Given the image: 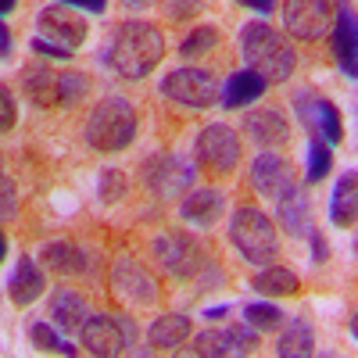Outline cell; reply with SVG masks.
<instances>
[{
	"instance_id": "obj_25",
	"label": "cell",
	"mask_w": 358,
	"mask_h": 358,
	"mask_svg": "<svg viewBox=\"0 0 358 358\" xmlns=\"http://www.w3.org/2000/svg\"><path fill=\"white\" fill-rule=\"evenodd\" d=\"M251 287L262 294V297H294L301 294V276L287 265H265L262 273L251 280Z\"/></svg>"
},
{
	"instance_id": "obj_40",
	"label": "cell",
	"mask_w": 358,
	"mask_h": 358,
	"mask_svg": "<svg viewBox=\"0 0 358 358\" xmlns=\"http://www.w3.org/2000/svg\"><path fill=\"white\" fill-rule=\"evenodd\" d=\"M62 4H69L76 11H90V15H104L108 11V0H62Z\"/></svg>"
},
{
	"instance_id": "obj_1",
	"label": "cell",
	"mask_w": 358,
	"mask_h": 358,
	"mask_svg": "<svg viewBox=\"0 0 358 358\" xmlns=\"http://www.w3.org/2000/svg\"><path fill=\"white\" fill-rule=\"evenodd\" d=\"M165 57V36L151 22H126L108 40L104 62L122 79H147Z\"/></svg>"
},
{
	"instance_id": "obj_36",
	"label": "cell",
	"mask_w": 358,
	"mask_h": 358,
	"mask_svg": "<svg viewBox=\"0 0 358 358\" xmlns=\"http://www.w3.org/2000/svg\"><path fill=\"white\" fill-rule=\"evenodd\" d=\"M15 122H18V104H15V97H11V90L0 86V136L11 133Z\"/></svg>"
},
{
	"instance_id": "obj_27",
	"label": "cell",
	"mask_w": 358,
	"mask_h": 358,
	"mask_svg": "<svg viewBox=\"0 0 358 358\" xmlns=\"http://www.w3.org/2000/svg\"><path fill=\"white\" fill-rule=\"evenodd\" d=\"M334 172V151L319 133L308 140V165H305V183H322Z\"/></svg>"
},
{
	"instance_id": "obj_15",
	"label": "cell",
	"mask_w": 358,
	"mask_h": 358,
	"mask_svg": "<svg viewBox=\"0 0 358 358\" xmlns=\"http://www.w3.org/2000/svg\"><path fill=\"white\" fill-rule=\"evenodd\" d=\"M251 187L262 194V197H280L283 190H290L294 183H297V176H294V165H290V158H283V155H276V151H262V155H255V162H251Z\"/></svg>"
},
{
	"instance_id": "obj_38",
	"label": "cell",
	"mask_w": 358,
	"mask_h": 358,
	"mask_svg": "<svg viewBox=\"0 0 358 358\" xmlns=\"http://www.w3.org/2000/svg\"><path fill=\"white\" fill-rule=\"evenodd\" d=\"M33 54H40V57H50V62H69L72 57V50H65V47H57V43H50V40H43V36H33Z\"/></svg>"
},
{
	"instance_id": "obj_33",
	"label": "cell",
	"mask_w": 358,
	"mask_h": 358,
	"mask_svg": "<svg viewBox=\"0 0 358 358\" xmlns=\"http://www.w3.org/2000/svg\"><path fill=\"white\" fill-rule=\"evenodd\" d=\"M194 355H204V358H229L233 355V344L226 337V330H201L194 337Z\"/></svg>"
},
{
	"instance_id": "obj_42",
	"label": "cell",
	"mask_w": 358,
	"mask_h": 358,
	"mask_svg": "<svg viewBox=\"0 0 358 358\" xmlns=\"http://www.w3.org/2000/svg\"><path fill=\"white\" fill-rule=\"evenodd\" d=\"M8 54H11V29L0 18V57H8Z\"/></svg>"
},
{
	"instance_id": "obj_14",
	"label": "cell",
	"mask_w": 358,
	"mask_h": 358,
	"mask_svg": "<svg viewBox=\"0 0 358 358\" xmlns=\"http://www.w3.org/2000/svg\"><path fill=\"white\" fill-rule=\"evenodd\" d=\"M276 201V222L287 236L294 241H305V236L315 229V219H312V201H308V190L305 183H294L290 190H283Z\"/></svg>"
},
{
	"instance_id": "obj_22",
	"label": "cell",
	"mask_w": 358,
	"mask_h": 358,
	"mask_svg": "<svg viewBox=\"0 0 358 358\" xmlns=\"http://www.w3.org/2000/svg\"><path fill=\"white\" fill-rule=\"evenodd\" d=\"M265 90H268V83H265L255 69H241V72H233V76L219 86V104H222L226 111L244 108V104L265 97Z\"/></svg>"
},
{
	"instance_id": "obj_17",
	"label": "cell",
	"mask_w": 358,
	"mask_h": 358,
	"mask_svg": "<svg viewBox=\"0 0 358 358\" xmlns=\"http://www.w3.org/2000/svg\"><path fill=\"white\" fill-rule=\"evenodd\" d=\"M43 290H47L43 265H40L33 255H22L18 265L11 268V276H8V297H11V305H15V308L36 305L40 297H43Z\"/></svg>"
},
{
	"instance_id": "obj_10",
	"label": "cell",
	"mask_w": 358,
	"mask_h": 358,
	"mask_svg": "<svg viewBox=\"0 0 358 358\" xmlns=\"http://www.w3.org/2000/svg\"><path fill=\"white\" fill-rule=\"evenodd\" d=\"M334 25V0H287L283 8V29L287 36L315 43L322 36H330Z\"/></svg>"
},
{
	"instance_id": "obj_26",
	"label": "cell",
	"mask_w": 358,
	"mask_h": 358,
	"mask_svg": "<svg viewBox=\"0 0 358 358\" xmlns=\"http://www.w3.org/2000/svg\"><path fill=\"white\" fill-rule=\"evenodd\" d=\"M287 330L280 334V344H276V355L283 358H305V355H315V330L297 315L290 322H283Z\"/></svg>"
},
{
	"instance_id": "obj_20",
	"label": "cell",
	"mask_w": 358,
	"mask_h": 358,
	"mask_svg": "<svg viewBox=\"0 0 358 358\" xmlns=\"http://www.w3.org/2000/svg\"><path fill=\"white\" fill-rule=\"evenodd\" d=\"M50 322L57 326V330H65V334H79L83 330V322L94 315L90 312V305H86V297L83 294H76L72 287H57L54 294H50Z\"/></svg>"
},
{
	"instance_id": "obj_30",
	"label": "cell",
	"mask_w": 358,
	"mask_h": 358,
	"mask_svg": "<svg viewBox=\"0 0 358 358\" xmlns=\"http://www.w3.org/2000/svg\"><path fill=\"white\" fill-rule=\"evenodd\" d=\"M215 47H219V25H197V29H190V36L179 43V54L183 57H204Z\"/></svg>"
},
{
	"instance_id": "obj_2",
	"label": "cell",
	"mask_w": 358,
	"mask_h": 358,
	"mask_svg": "<svg viewBox=\"0 0 358 358\" xmlns=\"http://www.w3.org/2000/svg\"><path fill=\"white\" fill-rule=\"evenodd\" d=\"M241 54L265 83H287L297 69V50L290 40L265 22H248L241 29Z\"/></svg>"
},
{
	"instance_id": "obj_8",
	"label": "cell",
	"mask_w": 358,
	"mask_h": 358,
	"mask_svg": "<svg viewBox=\"0 0 358 358\" xmlns=\"http://www.w3.org/2000/svg\"><path fill=\"white\" fill-rule=\"evenodd\" d=\"M162 97L183 108H212L219 104V83L208 69H172L162 76Z\"/></svg>"
},
{
	"instance_id": "obj_21",
	"label": "cell",
	"mask_w": 358,
	"mask_h": 358,
	"mask_svg": "<svg viewBox=\"0 0 358 358\" xmlns=\"http://www.w3.org/2000/svg\"><path fill=\"white\" fill-rule=\"evenodd\" d=\"M244 133L258 147H280V143L290 140V122L280 108H258L244 118Z\"/></svg>"
},
{
	"instance_id": "obj_44",
	"label": "cell",
	"mask_w": 358,
	"mask_h": 358,
	"mask_svg": "<svg viewBox=\"0 0 358 358\" xmlns=\"http://www.w3.org/2000/svg\"><path fill=\"white\" fill-rule=\"evenodd\" d=\"M18 8V0H0V18H4V15H11Z\"/></svg>"
},
{
	"instance_id": "obj_7",
	"label": "cell",
	"mask_w": 358,
	"mask_h": 358,
	"mask_svg": "<svg viewBox=\"0 0 358 358\" xmlns=\"http://www.w3.org/2000/svg\"><path fill=\"white\" fill-rule=\"evenodd\" d=\"M194 162L208 172V176H229L241 165V133L226 122H212L204 126L194 140Z\"/></svg>"
},
{
	"instance_id": "obj_45",
	"label": "cell",
	"mask_w": 358,
	"mask_h": 358,
	"mask_svg": "<svg viewBox=\"0 0 358 358\" xmlns=\"http://www.w3.org/2000/svg\"><path fill=\"white\" fill-rule=\"evenodd\" d=\"M4 255H8V233L0 229V262H4Z\"/></svg>"
},
{
	"instance_id": "obj_46",
	"label": "cell",
	"mask_w": 358,
	"mask_h": 358,
	"mask_svg": "<svg viewBox=\"0 0 358 358\" xmlns=\"http://www.w3.org/2000/svg\"><path fill=\"white\" fill-rule=\"evenodd\" d=\"M126 4H133V8H147V4H155V0H126Z\"/></svg>"
},
{
	"instance_id": "obj_4",
	"label": "cell",
	"mask_w": 358,
	"mask_h": 358,
	"mask_svg": "<svg viewBox=\"0 0 358 358\" xmlns=\"http://www.w3.org/2000/svg\"><path fill=\"white\" fill-rule=\"evenodd\" d=\"M229 244L251 265H268L280 255V229L262 208L241 204L229 219Z\"/></svg>"
},
{
	"instance_id": "obj_12",
	"label": "cell",
	"mask_w": 358,
	"mask_h": 358,
	"mask_svg": "<svg viewBox=\"0 0 358 358\" xmlns=\"http://www.w3.org/2000/svg\"><path fill=\"white\" fill-rule=\"evenodd\" d=\"M111 290L122 297L129 308H143L158 301V283L147 268L133 258H118L111 268Z\"/></svg>"
},
{
	"instance_id": "obj_13",
	"label": "cell",
	"mask_w": 358,
	"mask_h": 358,
	"mask_svg": "<svg viewBox=\"0 0 358 358\" xmlns=\"http://www.w3.org/2000/svg\"><path fill=\"white\" fill-rule=\"evenodd\" d=\"M79 344L86 355H97V358H111V355H122L129 344L126 334V322L115 319V315H90L79 330Z\"/></svg>"
},
{
	"instance_id": "obj_37",
	"label": "cell",
	"mask_w": 358,
	"mask_h": 358,
	"mask_svg": "<svg viewBox=\"0 0 358 358\" xmlns=\"http://www.w3.org/2000/svg\"><path fill=\"white\" fill-rule=\"evenodd\" d=\"M15 212H18V190L8 176H0V222L11 219Z\"/></svg>"
},
{
	"instance_id": "obj_43",
	"label": "cell",
	"mask_w": 358,
	"mask_h": 358,
	"mask_svg": "<svg viewBox=\"0 0 358 358\" xmlns=\"http://www.w3.org/2000/svg\"><path fill=\"white\" fill-rule=\"evenodd\" d=\"M226 315H229V305H215V308L204 312V319H212V322H219V319H226Z\"/></svg>"
},
{
	"instance_id": "obj_6",
	"label": "cell",
	"mask_w": 358,
	"mask_h": 358,
	"mask_svg": "<svg viewBox=\"0 0 358 358\" xmlns=\"http://www.w3.org/2000/svg\"><path fill=\"white\" fill-rule=\"evenodd\" d=\"M155 258L176 280H194L208 268V248L194 233H183V229H169L155 236Z\"/></svg>"
},
{
	"instance_id": "obj_29",
	"label": "cell",
	"mask_w": 358,
	"mask_h": 358,
	"mask_svg": "<svg viewBox=\"0 0 358 358\" xmlns=\"http://www.w3.org/2000/svg\"><path fill=\"white\" fill-rule=\"evenodd\" d=\"M315 126H319V136L330 143V147L344 140V122H341V111H337L334 101L315 97Z\"/></svg>"
},
{
	"instance_id": "obj_5",
	"label": "cell",
	"mask_w": 358,
	"mask_h": 358,
	"mask_svg": "<svg viewBox=\"0 0 358 358\" xmlns=\"http://www.w3.org/2000/svg\"><path fill=\"white\" fill-rule=\"evenodd\" d=\"M22 94L29 104H36L43 111L57 108H76L90 94V79L83 72H54V69H25L22 72Z\"/></svg>"
},
{
	"instance_id": "obj_47",
	"label": "cell",
	"mask_w": 358,
	"mask_h": 358,
	"mask_svg": "<svg viewBox=\"0 0 358 358\" xmlns=\"http://www.w3.org/2000/svg\"><path fill=\"white\" fill-rule=\"evenodd\" d=\"M0 176H4V158H0Z\"/></svg>"
},
{
	"instance_id": "obj_16",
	"label": "cell",
	"mask_w": 358,
	"mask_h": 358,
	"mask_svg": "<svg viewBox=\"0 0 358 358\" xmlns=\"http://www.w3.org/2000/svg\"><path fill=\"white\" fill-rule=\"evenodd\" d=\"M330 40H334V57L344 72V79H355V57H358V29H355V8L351 0H337L334 8V25H330Z\"/></svg>"
},
{
	"instance_id": "obj_32",
	"label": "cell",
	"mask_w": 358,
	"mask_h": 358,
	"mask_svg": "<svg viewBox=\"0 0 358 358\" xmlns=\"http://www.w3.org/2000/svg\"><path fill=\"white\" fill-rule=\"evenodd\" d=\"M29 341H33L40 351H62V355H79L83 351V348L62 341V334H57L54 326H47V322H33V326H29Z\"/></svg>"
},
{
	"instance_id": "obj_18",
	"label": "cell",
	"mask_w": 358,
	"mask_h": 358,
	"mask_svg": "<svg viewBox=\"0 0 358 358\" xmlns=\"http://www.w3.org/2000/svg\"><path fill=\"white\" fill-rule=\"evenodd\" d=\"M179 215H183V222H190L197 229L215 226L226 215V194L215 187H190L187 197L179 201Z\"/></svg>"
},
{
	"instance_id": "obj_41",
	"label": "cell",
	"mask_w": 358,
	"mask_h": 358,
	"mask_svg": "<svg viewBox=\"0 0 358 358\" xmlns=\"http://www.w3.org/2000/svg\"><path fill=\"white\" fill-rule=\"evenodd\" d=\"M236 4H244V8H251V11H258V15H273L276 0H236Z\"/></svg>"
},
{
	"instance_id": "obj_11",
	"label": "cell",
	"mask_w": 358,
	"mask_h": 358,
	"mask_svg": "<svg viewBox=\"0 0 358 358\" xmlns=\"http://www.w3.org/2000/svg\"><path fill=\"white\" fill-rule=\"evenodd\" d=\"M36 29H40L36 36H43V40H50L57 47H65V50H79L86 43V36H90L86 18L76 8L62 4V0H57V4H47L36 15Z\"/></svg>"
},
{
	"instance_id": "obj_34",
	"label": "cell",
	"mask_w": 358,
	"mask_h": 358,
	"mask_svg": "<svg viewBox=\"0 0 358 358\" xmlns=\"http://www.w3.org/2000/svg\"><path fill=\"white\" fill-rule=\"evenodd\" d=\"M208 4H212V0H165L162 8L172 22H183V18H197Z\"/></svg>"
},
{
	"instance_id": "obj_35",
	"label": "cell",
	"mask_w": 358,
	"mask_h": 358,
	"mask_svg": "<svg viewBox=\"0 0 358 358\" xmlns=\"http://www.w3.org/2000/svg\"><path fill=\"white\" fill-rule=\"evenodd\" d=\"M226 337L233 344V355H251L258 348V334L251 330V326H229Z\"/></svg>"
},
{
	"instance_id": "obj_31",
	"label": "cell",
	"mask_w": 358,
	"mask_h": 358,
	"mask_svg": "<svg viewBox=\"0 0 358 358\" xmlns=\"http://www.w3.org/2000/svg\"><path fill=\"white\" fill-rule=\"evenodd\" d=\"M126 194H129L126 172L122 169H101V176H97V197L104 204H118V201H126Z\"/></svg>"
},
{
	"instance_id": "obj_39",
	"label": "cell",
	"mask_w": 358,
	"mask_h": 358,
	"mask_svg": "<svg viewBox=\"0 0 358 358\" xmlns=\"http://www.w3.org/2000/svg\"><path fill=\"white\" fill-rule=\"evenodd\" d=\"M305 241H308V248H312V262H326V258H330V248H326V241H322V233H319V226L305 236Z\"/></svg>"
},
{
	"instance_id": "obj_9",
	"label": "cell",
	"mask_w": 358,
	"mask_h": 358,
	"mask_svg": "<svg viewBox=\"0 0 358 358\" xmlns=\"http://www.w3.org/2000/svg\"><path fill=\"white\" fill-rule=\"evenodd\" d=\"M143 183L155 197L176 201L179 194H187L194 187V165L179 155H169V151L151 155V158H143Z\"/></svg>"
},
{
	"instance_id": "obj_28",
	"label": "cell",
	"mask_w": 358,
	"mask_h": 358,
	"mask_svg": "<svg viewBox=\"0 0 358 358\" xmlns=\"http://www.w3.org/2000/svg\"><path fill=\"white\" fill-rule=\"evenodd\" d=\"M244 322L258 334H273V330H283L287 315L268 301H251V305H244Z\"/></svg>"
},
{
	"instance_id": "obj_19",
	"label": "cell",
	"mask_w": 358,
	"mask_h": 358,
	"mask_svg": "<svg viewBox=\"0 0 358 358\" xmlns=\"http://www.w3.org/2000/svg\"><path fill=\"white\" fill-rule=\"evenodd\" d=\"M40 265L57 273V276H86L90 268H94V255L69 244V241H50L40 251Z\"/></svg>"
},
{
	"instance_id": "obj_24",
	"label": "cell",
	"mask_w": 358,
	"mask_h": 358,
	"mask_svg": "<svg viewBox=\"0 0 358 358\" xmlns=\"http://www.w3.org/2000/svg\"><path fill=\"white\" fill-rule=\"evenodd\" d=\"M355 169H344L341 179L334 183V197H330V222L337 229H351L355 226V212H358V197H355Z\"/></svg>"
},
{
	"instance_id": "obj_3",
	"label": "cell",
	"mask_w": 358,
	"mask_h": 358,
	"mask_svg": "<svg viewBox=\"0 0 358 358\" xmlns=\"http://www.w3.org/2000/svg\"><path fill=\"white\" fill-rule=\"evenodd\" d=\"M86 143L101 155H115V151H126V147L136 140V108L126 97H101L94 104L86 118V129H83Z\"/></svg>"
},
{
	"instance_id": "obj_23",
	"label": "cell",
	"mask_w": 358,
	"mask_h": 358,
	"mask_svg": "<svg viewBox=\"0 0 358 358\" xmlns=\"http://www.w3.org/2000/svg\"><path fill=\"white\" fill-rule=\"evenodd\" d=\"M194 334V322L190 315H179V312H165L151 322V330H147V341L155 344V351H179Z\"/></svg>"
}]
</instances>
